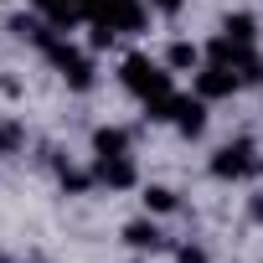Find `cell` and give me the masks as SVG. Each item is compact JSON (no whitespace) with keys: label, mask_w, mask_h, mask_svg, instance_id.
Listing matches in <instances>:
<instances>
[{"label":"cell","mask_w":263,"mask_h":263,"mask_svg":"<svg viewBox=\"0 0 263 263\" xmlns=\"http://www.w3.org/2000/svg\"><path fill=\"white\" fill-rule=\"evenodd\" d=\"M206 171L217 181H253V176H263V155H258V145L248 135H237V140H227V145L212 150V165Z\"/></svg>","instance_id":"cell-1"},{"label":"cell","mask_w":263,"mask_h":263,"mask_svg":"<svg viewBox=\"0 0 263 263\" xmlns=\"http://www.w3.org/2000/svg\"><path fill=\"white\" fill-rule=\"evenodd\" d=\"M119 83L135 93L140 103H145V98H160V93H171V88H176V83H171V67H165V62H155V57H145V52H129V57H124Z\"/></svg>","instance_id":"cell-2"},{"label":"cell","mask_w":263,"mask_h":263,"mask_svg":"<svg viewBox=\"0 0 263 263\" xmlns=\"http://www.w3.org/2000/svg\"><path fill=\"white\" fill-rule=\"evenodd\" d=\"M57 72H62V83L72 88V93H88L93 83H98V67H93V52H83V47H72L67 36H57L47 52H42Z\"/></svg>","instance_id":"cell-3"},{"label":"cell","mask_w":263,"mask_h":263,"mask_svg":"<svg viewBox=\"0 0 263 263\" xmlns=\"http://www.w3.org/2000/svg\"><path fill=\"white\" fill-rule=\"evenodd\" d=\"M93 181L103 191H135L140 165H135V155H93Z\"/></svg>","instance_id":"cell-4"},{"label":"cell","mask_w":263,"mask_h":263,"mask_svg":"<svg viewBox=\"0 0 263 263\" xmlns=\"http://www.w3.org/2000/svg\"><path fill=\"white\" fill-rule=\"evenodd\" d=\"M191 83H196V93H201L206 103H222V98H232V93L242 88L237 67H222V62H201V67L191 72Z\"/></svg>","instance_id":"cell-5"},{"label":"cell","mask_w":263,"mask_h":263,"mask_svg":"<svg viewBox=\"0 0 263 263\" xmlns=\"http://www.w3.org/2000/svg\"><path fill=\"white\" fill-rule=\"evenodd\" d=\"M206 108H212V103H206L201 93H176V119H171L176 135L201 140V135H206Z\"/></svg>","instance_id":"cell-6"},{"label":"cell","mask_w":263,"mask_h":263,"mask_svg":"<svg viewBox=\"0 0 263 263\" xmlns=\"http://www.w3.org/2000/svg\"><path fill=\"white\" fill-rule=\"evenodd\" d=\"M124 248H135V253H160V248H171L165 242V227H160V217H135V222H124Z\"/></svg>","instance_id":"cell-7"},{"label":"cell","mask_w":263,"mask_h":263,"mask_svg":"<svg viewBox=\"0 0 263 263\" xmlns=\"http://www.w3.org/2000/svg\"><path fill=\"white\" fill-rule=\"evenodd\" d=\"M201 62H206V52H201L191 36H176V42L165 47V67H171V72H196Z\"/></svg>","instance_id":"cell-8"},{"label":"cell","mask_w":263,"mask_h":263,"mask_svg":"<svg viewBox=\"0 0 263 263\" xmlns=\"http://www.w3.org/2000/svg\"><path fill=\"white\" fill-rule=\"evenodd\" d=\"M135 135H129L124 124H98L93 129V155H129Z\"/></svg>","instance_id":"cell-9"},{"label":"cell","mask_w":263,"mask_h":263,"mask_svg":"<svg viewBox=\"0 0 263 263\" xmlns=\"http://www.w3.org/2000/svg\"><path fill=\"white\" fill-rule=\"evenodd\" d=\"M140 201H145V212H150V217H171V212L181 206V191H176V186L150 181V186H140Z\"/></svg>","instance_id":"cell-10"},{"label":"cell","mask_w":263,"mask_h":263,"mask_svg":"<svg viewBox=\"0 0 263 263\" xmlns=\"http://www.w3.org/2000/svg\"><path fill=\"white\" fill-rule=\"evenodd\" d=\"M57 181H62L67 196H88V191L98 186V181H93V165L83 171V165H72V160H62V155H57Z\"/></svg>","instance_id":"cell-11"},{"label":"cell","mask_w":263,"mask_h":263,"mask_svg":"<svg viewBox=\"0 0 263 263\" xmlns=\"http://www.w3.org/2000/svg\"><path fill=\"white\" fill-rule=\"evenodd\" d=\"M222 36L237 42V47H253V42H258V21H253L248 11H227V16H222Z\"/></svg>","instance_id":"cell-12"},{"label":"cell","mask_w":263,"mask_h":263,"mask_svg":"<svg viewBox=\"0 0 263 263\" xmlns=\"http://www.w3.org/2000/svg\"><path fill=\"white\" fill-rule=\"evenodd\" d=\"M237 78H242V88H263V57L248 47L242 52V62H237Z\"/></svg>","instance_id":"cell-13"},{"label":"cell","mask_w":263,"mask_h":263,"mask_svg":"<svg viewBox=\"0 0 263 263\" xmlns=\"http://www.w3.org/2000/svg\"><path fill=\"white\" fill-rule=\"evenodd\" d=\"M21 145H26V129L16 119H0V155H16Z\"/></svg>","instance_id":"cell-14"},{"label":"cell","mask_w":263,"mask_h":263,"mask_svg":"<svg viewBox=\"0 0 263 263\" xmlns=\"http://www.w3.org/2000/svg\"><path fill=\"white\" fill-rule=\"evenodd\" d=\"M114 36H119V31H114L108 21H88V52H103V47H114Z\"/></svg>","instance_id":"cell-15"},{"label":"cell","mask_w":263,"mask_h":263,"mask_svg":"<svg viewBox=\"0 0 263 263\" xmlns=\"http://www.w3.org/2000/svg\"><path fill=\"white\" fill-rule=\"evenodd\" d=\"M176 263H212V253H206L201 242H181V248H176Z\"/></svg>","instance_id":"cell-16"},{"label":"cell","mask_w":263,"mask_h":263,"mask_svg":"<svg viewBox=\"0 0 263 263\" xmlns=\"http://www.w3.org/2000/svg\"><path fill=\"white\" fill-rule=\"evenodd\" d=\"M145 6H150L155 16H181V11H186V0H145Z\"/></svg>","instance_id":"cell-17"},{"label":"cell","mask_w":263,"mask_h":263,"mask_svg":"<svg viewBox=\"0 0 263 263\" xmlns=\"http://www.w3.org/2000/svg\"><path fill=\"white\" fill-rule=\"evenodd\" d=\"M248 222H253V227H263V191H253V196H248Z\"/></svg>","instance_id":"cell-18"},{"label":"cell","mask_w":263,"mask_h":263,"mask_svg":"<svg viewBox=\"0 0 263 263\" xmlns=\"http://www.w3.org/2000/svg\"><path fill=\"white\" fill-rule=\"evenodd\" d=\"M0 263H11V258H6V253H0Z\"/></svg>","instance_id":"cell-19"},{"label":"cell","mask_w":263,"mask_h":263,"mask_svg":"<svg viewBox=\"0 0 263 263\" xmlns=\"http://www.w3.org/2000/svg\"><path fill=\"white\" fill-rule=\"evenodd\" d=\"M135 263H140V258H135Z\"/></svg>","instance_id":"cell-20"}]
</instances>
